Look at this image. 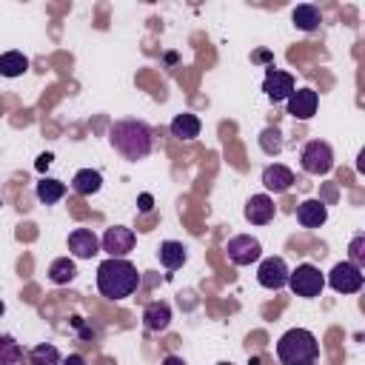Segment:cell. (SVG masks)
<instances>
[{"label":"cell","mask_w":365,"mask_h":365,"mask_svg":"<svg viewBox=\"0 0 365 365\" xmlns=\"http://www.w3.org/2000/svg\"><path fill=\"white\" fill-rule=\"evenodd\" d=\"M140 288V274L134 268V262H128L125 257H108L100 262L97 268V291L111 299L120 302L125 297H131Z\"/></svg>","instance_id":"6da1fadb"},{"label":"cell","mask_w":365,"mask_h":365,"mask_svg":"<svg viewBox=\"0 0 365 365\" xmlns=\"http://www.w3.org/2000/svg\"><path fill=\"white\" fill-rule=\"evenodd\" d=\"M108 140L114 145V151L123 157V160H143L151 154L154 148V137H151V128L143 123V120H117L111 128H108Z\"/></svg>","instance_id":"7a4b0ae2"},{"label":"cell","mask_w":365,"mask_h":365,"mask_svg":"<svg viewBox=\"0 0 365 365\" xmlns=\"http://www.w3.org/2000/svg\"><path fill=\"white\" fill-rule=\"evenodd\" d=\"M277 356L282 365H314L319 356V342L305 328H291L277 342Z\"/></svg>","instance_id":"3957f363"},{"label":"cell","mask_w":365,"mask_h":365,"mask_svg":"<svg viewBox=\"0 0 365 365\" xmlns=\"http://www.w3.org/2000/svg\"><path fill=\"white\" fill-rule=\"evenodd\" d=\"M288 288H291L297 297L311 299V297H319V294H322L325 277H322V271H319L317 265L302 262V265H297V268L288 274Z\"/></svg>","instance_id":"277c9868"},{"label":"cell","mask_w":365,"mask_h":365,"mask_svg":"<svg viewBox=\"0 0 365 365\" xmlns=\"http://www.w3.org/2000/svg\"><path fill=\"white\" fill-rule=\"evenodd\" d=\"M299 165H302L305 174H314V177L328 174L334 168V151H331V145L322 143V140L305 143L302 151H299Z\"/></svg>","instance_id":"5b68a950"},{"label":"cell","mask_w":365,"mask_h":365,"mask_svg":"<svg viewBox=\"0 0 365 365\" xmlns=\"http://www.w3.org/2000/svg\"><path fill=\"white\" fill-rule=\"evenodd\" d=\"M225 251H228V259H231L234 265H251V262H257V259L262 257V245H259V240L251 237V234H237V237H231V240L225 242Z\"/></svg>","instance_id":"8992f818"},{"label":"cell","mask_w":365,"mask_h":365,"mask_svg":"<svg viewBox=\"0 0 365 365\" xmlns=\"http://www.w3.org/2000/svg\"><path fill=\"white\" fill-rule=\"evenodd\" d=\"M362 282H365L362 271H359L356 265H351L348 259H345V262H336V265L331 268V274H328V285H331L336 294H356V291L362 288Z\"/></svg>","instance_id":"52a82bcc"},{"label":"cell","mask_w":365,"mask_h":365,"mask_svg":"<svg viewBox=\"0 0 365 365\" xmlns=\"http://www.w3.org/2000/svg\"><path fill=\"white\" fill-rule=\"evenodd\" d=\"M288 265H285V259L282 257H265L262 262H259V268H257V279H259V285L262 288H268V291H279V288H285L288 285Z\"/></svg>","instance_id":"ba28073f"},{"label":"cell","mask_w":365,"mask_h":365,"mask_svg":"<svg viewBox=\"0 0 365 365\" xmlns=\"http://www.w3.org/2000/svg\"><path fill=\"white\" fill-rule=\"evenodd\" d=\"M294 88H297L294 74H288V71H282V68H274V66L268 68V74H265V80H262V91H265V97H268L271 103H285Z\"/></svg>","instance_id":"9c48e42d"},{"label":"cell","mask_w":365,"mask_h":365,"mask_svg":"<svg viewBox=\"0 0 365 365\" xmlns=\"http://www.w3.org/2000/svg\"><path fill=\"white\" fill-rule=\"evenodd\" d=\"M317 106H319V94L314 88H294L291 97L285 100V111L294 120H311L317 114Z\"/></svg>","instance_id":"30bf717a"},{"label":"cell","mask_w":365,"mask_h":365,"mask_svg":"<svg viewBox=\"0 0 365 365\" xmlns=\"http://www.w3.org/2000/svg\"><path fill=\"white\" fill-rule=\"evenodd\" d=\"M134 242H137V237H134V231L125 228V225H111V228H106V234H103V240H100V245H103V251H108V257H125V254L134 248Z\"/></svg>","instance_id":"8fae6325"},{"label":"cell","mask_w":365,"mask_h":365,"mask_svg":"<svg viewBox=\"0 0 365 365\" xmlns=\"http://www.w3.org/2000/svg\"><path fill=\"white\" fill-rule=\"evenodd\" d=\"M68 251L77 259H91L100 251V240H97V234L91 228H74L68 234Z\"/></svg>","instance_id":"7c38bea8"},{"label":"cell","mask_w":365,"mask_h":365,"mask_svg":"<svg viewBox=\"0 0 365 365\" xmlns=\"http://www.w3.org/2000/svg\"><path fill=\"white\" fill-rule=\"evenodd\" d=\"M245 220L251 225H268L274 220V200L268 194H254L245 202Z\"/></svg>","instance_id":"4fadbf2b"},{"label":"cell","mask_w":365,"mask_h":365,"mask_svg":"<svg viewBox=\"0 0 365 365\" xmlns=\"http://www.w3.org/2000/svg\"><path fill=\"white\" fill-rule=\"evenodd\" d=\"M143 325L151 334H163L171 325V308H168V302H160V299L148 302L145 311H143Z\"/></svg>","instance_id":"5bb4252c"},{"label":"cell","mask_w":365,"mask_h":365,"mask_svg":"<svg viewBox=\"0 0 365 365\" xmlns=\"http://www.w3.org/2000/svg\"><path fill=\"white\" fill-rule=\"evenodd\" d=\"M262 185H265L268 191H274V194H282V191H288V188L294 185V171H291L288 165H279V163L265 165V171H262Z\"/></svg>","instance_id":"9a60e30c"},{"label":"cell","mask_w":365,"mask_h":365,"mask_svg":"<svg viewBox=\"0 0 365 365\" xmlns=\"http://www.w3.org/2000/svg\"><path fill=\"white\" fill-rule=\"evenodd\" d=\"M325 220H328V208H325L322 200H305V202H299V208H297V222H299L302 228H319Z\"/></svg>","instance_id":"2e32d148"},{"label":"cell","mask_w":365,"mask_h":365,"mask_svg":"<svg viewBox=\"0 0 365 365\" xmlns=\"http://www.w3.org/2000/svg\"><path fill=\"white\" fill-rule=\"evenodd\" d=\"M71 188L80 197H91V194H97L103 188V174L94 171V168H80L74 174V180H71Z\"/></svg>","instance_id":"e0dca14e"},{"label":"cell","mask_w":365,"mask_h":365,"mask_svg":"<svg viewBox=\"0 0 365 365\" xmlns=\"http://www.w3.org/2000/svg\"><path fill=\"white\" fill-rule=\"evenodd\" d=\"M171 134L177 140H194V137H200V117L197 114H188V111L177 114L171 120Z\"/></svg>","instance_id":"ac0fdd59"},{"label":"cell","mask_w":365,"mask_h":365,"mask_svg":"<svg viewBox=\"0 0 365 365\" xmlns=\"http://www.w3.org/2000/svg\"><path fill=\"white\" fill-rule=\"evenodd\" d=\"M291 20H294L297 29L314 31V29L322 23V14H319V9H317L314 3H302V6H297V9L291 11Z\"/></svg>","instance_id":"d6986e66"},{"label":"cell","mask_w":365,"mask_h":365,"mask_svg":"<svg viewBox=\"0 0 365 365\" xmlns=\"http://www.w3.org/2000/svg\"><path fill=\"white\" fill-rule=\"evenodd\" d=\"M29 71V57L23 51H3L0 54V77H20Z\"/></svg>","instance_id":"ffe728a7"},{"label":"cell","mask_w":365,"mask_h":365,"mask_svg":"<svg viewBox=\"0 0 365 365\" xmlns=\"http://www.w3.org/2000/svg\"><path fill=\"white\" fill-rule=\"evenodd\" d=\"M160 262H163V268H168V271H174V268H180L182 262H185V248H182V242H177V240H165L163 245H160Z\"/></svg>","instance_id":"44dd1931"},{"label":"cell","mask_w":365,"mask_h":365,"mask_svg":"<svg viewBox=\"0 0 365 365\" xmlns=\"http://www.w3.org/2000/svg\"><path fill=\"white\" fill-rule=\"evenodd\" d=\"M74 277H77V265H74V259H68V257H57V259L48 265V279H51L54 285H68Z\"/></svg>","instance_id":"7402d4cb"},{"label":"cell","mask_w":365,"mask_h":365,"mask_svg":"<svg viewBox=\"0 0 365 365\" xmlns=\"http://www.w3.org/2000/svg\"><path fill=\"white\" fill-rule=\"evenodd\" d=\"M63 197H66V182L48 180V177L37 182V200H40V202L51 205V202H57V200H63Z\"/></svg>","instance_id":"603a6c76"},{"label":"cell","mask_w":365,"mask_h":365,"mask_svg":"<svg viewBox=\"0 0 365 365\" xmlns=\"http://www.w3.org/2000/svg\"><path fill=\"white\" fill-rule=\"evenodd\" d=\"M29 365H60V351H57L51 342L34 345V348L29 351Z\"/></svg>","instance_id":"cb8c5ba5"},{"label":"cell","mask_w":365,"mask_h":365,"mask_svg":"<svg viewBox=\"0 0 365 365\" xmlns=\"http://www.w3.org/2000/svg\"><path fill=\"white\" fill-rule=\"evenodd\" d=\"M0 365H23V348L11 336H0Z\"/></svg>","instance_id":"d4e9b609"},{"label":"cell","mask_w":365,"mask_h":365,"mask_svg":"<svg viewBox=\"0 0 365 365\" xmlns=\"http://www.w3.org/2000/svg\"><path fill=\"white\" fill-rule=\"evenodd\" d=\"M259 148L268 154V157H277L279 151H282V134H279V128H265L262 134H259Z\"/></svg>","instance_id":"484cf974"},{"label":"cell","mask_w":365,"mask_h":365,"mask_svg":"<svg viewBox=\"0 0 365 365\" xmlns=\"http://www.w3.org/2000/svg\"><path fill=\"white\" fill-rule=\"evenodd\" d=\"M348 262L362 271V265H365V234H356L351 240V245H348Z\"/></svg>","instance_id":"4316f807"},{"label":"cell","mask_w":365,"mask_h":365,"mask_svg":"<svg viewBox=\"0 0 365 365\" xmlns=\"http://www.w3.org/2000/svg\"><path fill=\"white\" fill-rule=\"evenodd\" d=\"M154 208V197L151 194H140V211H151Z\"/></svg>","instance_id":"83f0119b"},{"label":"cell","mask_w":365,"mask_h":365,"mask_svg":"<svg viewBox=\"0 0 365 365\" xmlns=\"http://www.w3.org/2000/svg\"><path fill=\"white\" fill-rule=\"evenodd\" d=\"M60 365H86V359L80 354H68L66 359H60Z\"/></svg>","instance_id":"f1b7e54d"},{"label":"cell","mask_w":365,"mask_h":365,"mask_svg":"<svg viewBox=\"0 0 365 365\" xmlns=\"http://www.w3.org/2000/svg\"><path fill=\"white\" fill-rule=\"evenodd\" d=\"M51 160H54L51 154H40V157H37V168H40V171H46V168L51 165Z\"/></svg>","instance_id":"f546056e"},{"label":"cell","mask_w":365,"mask_h":365,"mask_svg":"<svg viewBox=\"0 0 365 365\" xmlns=\"http://www.w3.org/2000/svg\"><path fill=\"white\" fill-rule=\"evenodd\" d=\"M163 365H185V362H182L180 356H165V359H163Z\"/></svg>","instance_id":"4dcf8cb0"},{"label":"cell","mask_w":365,"mask_h":365,"mask_svg":"<svg viewBox=\"0 0 365 365\" xmlns=\"http://www.w3.org/2000/svg\"><path fill=\"white\" fill-rule=\"evenodd\" d=\"M3 311H6V305H3V299H0V317H3Z\"/></svg>","instance_id":"1f68e13d"},{"label":"cell","mask_w":365,"mask_h":365,"mask_svg":"<svg viewBox=\"0 0 365 365\" xmlns=\"http://www.w3.org/2000/svg\"><path fill=\"white\" fill-rule=\"evenodd\" d=\"M222 365H231V362H222Z\"/></svg>","instance_id":"d6a6232c"}]
</instances>
